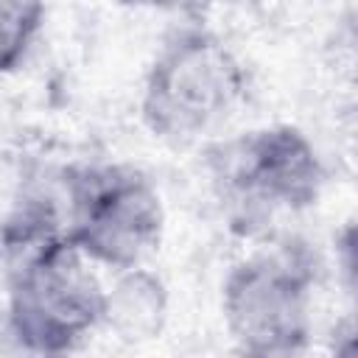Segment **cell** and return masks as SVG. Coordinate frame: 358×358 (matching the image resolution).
I'll return each instance as SVG.
<instances>
[{"label":"cell","instance_id":"2","mask_svg":"<svg viewBox=\"0 0 358 358\" xmlns=\"http://www.w3.org/2000/svg\"><path fill=\"white\" fill-rule=\"evenodd\" d=\"M246 98V70L235 50L201 25L173 31L157 50L140 95L145 129L168 143L218 131Z\"/></svg>","mask_w":358,"mask_h":358},{"label":"cell","instance_id":"4","mask_svg":"<svg viewBox=\"0 0 358 358\" xmlns=\"http://www.w3.org/2000/svg\"><path fill=\"white\" fill-rule=\"evenodd\" d=\"M316 282L319 263L294 238L238 260L221 288V310L235 344L252 355L302 352L313 330Z\"/></svg>","mask_w":358,"mask_h":358},{"label":"cell","instance_id":"6","mask_svg":"<svg viewBox=\"0 0 358 358\" xmlns=\"http://www.w3.org/2000/svg\"><path fill=\"white\" fill-rule=\"evenodd\" d=\"M165 288L143 266L117 271V282L106 288L103 319L109 330L123 341H145L162 330L165 322Z\"/></svg>","mask_w":358,"mask_h":358},{"label":"cell","instance_id":"9","mask_svg":"<svg viewBox=\"0 0 358 358\" xmlns=\"http://www.w3.org/2000/svg\"><path fill=\"white\" fill-rule=\"evenodd\" d=\"M120 3H131V6H148V0H120Z\"/></svg>","mask_w":358,"mask_h":358},{"label":"cell","instance_id":"8","mask_svg":"<svg viewBox=\"0 0 358 358\" xmlns=\"http://www.w3.org/2000/svg\"><path fill=\"white\" fill-rule=\"evenodd\" d=\"M221 3H229V0H148V6L176 11L182 17H187V20H201L204 14H210L213 8H218Z\"/></svg>","mask_w":358,"mask_h":358},{"label":"cell","instance_id":"5","mask_svg":"<svg viewBox=\"0 0 358 358\" xmlns=\"http://www.w3.org/2000/svg\"><path fill=\"white\" fill-rule=\"evenodd\" d=\"M64 235L112 271L143 266L159 246L165 213L154 182L131 165H81L64 176Z\"/></svg>","mask_w":358,"mask_h":358},{"label":"cell","instance_id":"1","mask_svg":"<svg viewBox=\"0 0 358 358\" xmlns=\"http://www.w3.org/2000/svg\"><path fill=\"white\" fill-rule=\"evenodd\" d=\"M8 252L6 333L28 352L59 355L78 347L103 319L106 288L92 260L62 229Z\"/></svg>","mask_w":358,"mask_h":358},{"label":"cell","instance_id":"7","mask_svg":"<svg viewBox=\"0 0 358 358\" xmlns=\"http://www.w3.org/2000/svg\"><path fill=\"white\" fill-rule=\"evenodd\" d=\"M45 22V0H0V76L17 70Z\"/></svg>","mask_w":358,"mask_h":358},{"label":"cell","instance_id":"3","mask_svg":"<svg viewBox=\"0 0 358 358\" xmlns=\"http://www.w3.org/2000/svg\"><path fill=\"white\" fill-rule=\"evenodd\" d=\"M204 162L221 204L243 232L313 207L324 187L319 151L305 131L288 123L218 140Z\"/></svg>","mask_w":358,"mask_h":358}]
</instances>
